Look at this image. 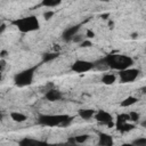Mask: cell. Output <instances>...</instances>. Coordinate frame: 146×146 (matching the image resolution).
<instances>
[{
	"label": "cell",
	"mask_w": 146,
	"mask_h": 146,
	"mask_svg": "<svg viewBox=\"0 0 146 146\" xmlns=\"http://www.w3.org/2000/svg\"><path fill=\"white\" fill-rule=\"evenodd\" d=\"M116 129L121 132H128V131H131L133 128H135V124H130L128 122H124L122 124H115Z\"/></svg>",
	"instance_id": "obj_14"
},
{
	"label": "cell",
	"mask_w": 146,
	"mask_h": 146,
	"mask_svg": "<svg viewBox=\"0 0 146 146\" xmlns=\"http://www.w3.org/2000/svg\"><path fill=\"white\" fill-rule=\"evenodd\" d=\"M115 80H116V76H115L114 74H112V73H105V74L102 76V82H103L104 84H107V86L113 84V83L115 82Z\"/></svg>",
	"instance_id": "obj_12"
},
{
	"label": "cell",
	"mask_w": 146,
	"mask_h": 146,
	"mask_svg": "<svg viewBox=\"0 0 146 146\" xmlns=\"http://www.w3.org/2000/svg\"><path fill=\"white\" fill-rule=\"evenodd\" d=\"M104 60L110 68L116 71L125 70L128 67H131L133 64V59L131 57L121 54H108L104 57Z\"/></svg>",
	"instance_id": "obj_1"
},
{
	"label": "cell",
	"mask_w": 146,
	"mask_h": 146,
	"mask_svg": "<svg viewBox=\"0 0 146 146\" xmlns=\"http://www.w3.org/2000/svg\"><path fill=\"white\" fill-rule=\"evenodd\" d=\"M140 90H141V92H143V94H146V87H143Z\"/></svg>",
	"instance_id": "obj_34"
},
{
	"label": "cell",
	"mask_w": 146,
	"mask_h": 146,
	"mask_svg": "<svg viewBox=\"0 0 146 146\" xmlns=\"http://www.w3.org/2000/svg\"><path fill=\"white\" fill-rule=\"evenodd\" d=\"M80 24H78V25H73V26H70V27H67L64 32H63V34H62V39H63V41H65V42H70V41H72V39H73V36L75 35V34H78V32H79V30H80Z\"/></svg>",
	"instance_id": "obj_8"
},
{
	"label": "cell",
	"mask_w": 146,
	"mask_h": 146,
	"mask_svg": "<svg viewBox=\"0 0 146 146\" xmlns=\"http://www.w3.org/2000/svg\"><path fill=\"white\" fill-rule=\"evenodd\" d=\"M44 97H46V99L49 100V102H57V100L62 99L63 95H62L60 91H58V90H56V89H50V90H48V91L44 94Z\"/></svg>",
	"instance_id": "obj_9"
},
{
	"label": "cell",
	"mask_w": 146,
	"mask_h": 146,
	"mask_svg": "<svg viewBox=\"0 0 146 146\" xmlns=\"http://www.w3.org/2000/svg\"><path fill=\"white\" fill-rule=\"evenodd\" d=\"M63 0H42L41 6L43 7H57L58 5L62 3Z\"/></svg>",
	"instance_id": "obj_17"
},
{
	"label": "cell",
	"mask_w": 146,
	"mask_h": 146,
	"mask_svg": "<svg viewBox=\"0 0 146 146\" xmlns=\"http://www.w3.org/2000/svg\"><path fill=\"white\" fill-rule=\"evenodd\" d=\"M74 138H75V143H76V144H82V143H86V141L88 140L89 136H88V135H86V133H83V135L75 136Z\"/></svg>",
	"instance_id": "obj_19"
},
{
	"label": "cell",
	"mask_w": 146,
	"mask_h": 146,
	"mask_svg": "<svg viewBox=\"0 0 146 146\" xmlns=\"http://www.w3.org/2000/svg\"><path fill=\"white\" fill-rule=\"evenodd\" d=\"M137 100H138V99H137L136 97H133V96H128L127 98H124V99L121 102V106H122V107H129V106L136 104Z\"/></svg>",
	"instance_id": "obj_15"
},
{
	"label": "cell",
	"mask_w": 146,
	"mask_h": 146,
	"mask_svg": "<svg viewBox=\"0 0 146 146\" xmlns=\"http://www.w3.org/2000/svg\"><path fill=\"white\" fill-rule=\"evenodd\" d=\"M92 68H95L94 62L83 60V59H78L71 65V70L75 73H86L91 71Z\"/></svg>",
	"instance_id": "obj_6"
},
{
	"label": "cell",
	"mask_w": 146,
	"mask_h": 146,
	"mask_svg": "<svg viewBox=\"0 0 146 146\" xmlns=\"http://www.w3.org/2000/svg\"><path fill=\"white\" fill-rule=\"evenodd\" d=\"M139 73H140V71L138 68L128 67L125 70L119 71V78L122 83H130V82H133L138 78Z\"/></svg>",
	"instance_id": "obj_5"
},
{
	"label": "cell",
	"mask_w": 146,
	"mask_h": 146,
	"mask_svg": "<svg viewBox=\"0 0 146 146\" xmlns=\"http://www.w3.org/2000/svg\"><path fill=\"white\" fill-rule=\"evenodd\" d=\"M58 57V52H46L42 55V62L43 63H49L52 62Z\"/></svg>",
	"instance_id": "obj_16"
},
{
	"label": "cell",
	"mask_w": 146,
	"mask_h": 146,
	"mask_svg": "<svg viewBox=\"0 0 146 146\" xmlns=\"http://www.w3.org/2000/svg\"><path fill=\"white\" fill-rule=\"evenodd\" d=\"M34 143H36V140L31 139V138H24V139H22L18 144H19V145H26V144H34Z\"/></svg>",
	"instance_id": "obj_22"
},
{
	"label": "cell",
	"mask_w": 146,
	"mask_h": 146,
	"mask_svg": "<svg viewBox=\"0 0 146 146\" xmlns=\"http://www.w3.org/2000/svg\"><path fill=\"white\" fill-rule=\"evenodd\" d=\"M129 115H130V121H132V122H137V121L139 120V117H140L139 113H137V112H135V111L130 112Z\"/></svg>",
	"instance_id": "obj_21"
},
{
	"label": "cell",
	"mask_w": 146,
	"mask_h": 146,
	"mask_svg": "<svg viewBox=\"0 0 146 146\" xmlns=\"http://www.w3.org/2000/svg\"><path fill=\"white\" fill-rule=\"evenodd\" d=\"M140 125H141L143 128H146V120H144V121H141V122H140Z\"/></svg>",
	"instance_id": "obj_33"
},
{
	"label": "cell",
	"mask_w": 146,
	"mask_h": 146,
	"mask_svg": "<svg viewBox=\"0 0 146 146\" xmlns=\"http://www.w3.org/2000/svg\"><path fill=\"white\" fill-rule=\"evenodd\" d=\"M107 17H110V14H103V15H100V18H103V19H106Z\"/></svg>",
	"instance_id": "obj_29"
},
{
	"label": "cell",
	"mask_w": 146,
	"mask_h": 146,
	"mask_svg": "<svg viewBox=\"0 0 146 146\" xmlns=\"http://www.w3.org/2000/svg\"><path fill=\"white\" fill-rule=\"evenodd\" d=\"M137 38H138V33H136V32H135V33H132V34H131V39H137Z\"/></svg>",
	"instance_id": "obj_30"
},
{
	"label": "cell",
	"mask_w": 146,
	"mask_h": 146,
	"mask_svg": "<svg viewBox=\"0 0 146 146\" xmlns=\"http://www.w3.org/2000/svg\"><path fill=\"white\" fill-rule=\"evenodd\" d=\"M145 52H146V49H145Z\"/></svg>",
	"instance_id": "obj_36"
},
{
	"label": "cell",
	"mask_w": 146,
	"mask_h": 146,
	"mask_svg": "<svg viewBox=\"0 0 146 146\" xmlns=\"http://www.w3.org/2000/svg\"><path fill=\"white\" fill-rule=\"evenodd\" d=\"M91 46H92V42L89 41V40H83L80 43V47H82V48H88V47H91Z\"/></svg>",
	"instance_id": "obj_24"
},
{
	"label": "cell",
	"mask_w": 146,
	"mask_h": 146,
	"mask_svg": "<svg viewBox=\"0 0 146 146\" xmlns=\"http://www.w3.org/2000/svg\"><path fill=\"white\" fill-rule=\"evenodd\" d=\"M72 41H73V42H75V43H81V42L83 41V39H82V35H79V34H75V35L73 36V39H72Z\"/></svg>",
	"instance_id": "obj_25"
},
{
	"label": "cell",
	"mask_w": 146,
	"mask_h": 146,
	"mask_svg": "<svg viewBox=\"0 0 146 146\" xmlns=\"http://www.w3.org/2000/svg\"><path fill=\"white\" fill-rule=\"evenodd\" d=\"M38 70V66H33V67H30V68H26L17 74H15L14 76V82L17 87H26V86H30L34 79V74H35V71Z\"/></svg>",
	"instance_id": "obj_4"
},
{
	"label": "cell",
	"mask_w": 146,
	"mask_h": 146,
	"mask_svg": "<svg viewBox=\"0 0 146 146\" xmlns=\"http://www.w3.org/2000/svg\"><path fill=\"white\" fill-rule=\"evenodd\" d=\"M72 117L65 114H40L38 117V122L41 125L47 127H66L71 123Z\"/></svg>",
	"instance_id": "obj_2"
},
{
	"label": "cell",
	"mask_w": 146,
	"mask_h": 146,
	"mask_svg": "<svg viewBox=\"0 0 146 146\" xmlns=\"http://www.w3.org/2000/svg\"><path fill=\"white\" fill-rule=\"evenodd\" d=\"M10 119H11L13 121H15V122L22 123V122H24L27 117H26V115L23 114V113H19V112H11V113H10Z\"/></svg>",
	"instance_id": "obj_13"
},
{
	"label": "cell",
	"mask_w": 146,
	"mask_h": 146,
	"mask_svg": "<svg viewBox=\"0 0 146 146\" xmlns=\"http://www.w3.org/2000/svg\"><path fill=\"white\" fill-rule=\"evenodd\" d=\"M99 1H102V2H108V1H111V0H99Z\"/></svg>",
	"instance_id": "obj_35"
},
{
	"label": "cell",
	"mask_w": 146,
	"mask_h": 146,
	"mask_svg": "<svg viewBox=\"0 0 146 146\" xmlns=\"http://www.w3.org/2000/svg\"><path fill=\"white\" fill-rule=\"evenodd\" d=\"M0 64H1V72H3L5 71V67H6V60H5V58H1Z\"/></svg>",
	"instance_id": "obj_27"
},
{
	"label": "cell",
	"mask_w": 146,
	"mask_h": 146,
	"mask_svg": "<svg viewBox=\"0 0 146 146\" xmlns=\"http://www.w3.org/2000/svg\"><path fill=\"white\" fill-rule=\"evenodd\" d=\"M86 36L89 38V39H92V38H95V32L91 31V30H87V32H86Z\"/></svg>",
	"instance_id": "obj_26"
},
{
	"label": "cell",
	"mask_w": 146,
	"mask_h": 146,
	"mask_svg": "<svg viewBox=\"0 0 146 146\" xmlns=\"http://www.w3.org/2000/svg\"><path fill=\"white\" fill-rule=\"evenodd\" d=\"M131 144H132V145H136V146H146V138H145V137L137 138V139L132 140Z\"/></svg>",
	"instance_id": "obj_20"
},
{
	"label": "cell",
	"mask_w": 146,
	"mask_h": 146,
	"mask_svg": "<svg viewBox=\"0 0 146 146\" xmlns=\"http://www.w3.org/2000/svg\"><path fill=\"white\" fill-rule=\"evenodd\" d=\"M54 15H55V13H54L52 10H48V11H46V13L43 14V17H44L46 21H49Z\"/></svg>",
	"instance_id": "obj_23"
},
{
	"label": "cell",
	"mask_w": 146,
	"mask_h": 146,
	"mask_svg": "<svg viewBox=\"0 0 146 146\" xmlns=\"http://www.w3.org/2000/svg\"><path fill=\"white\" fill-rule=\"evenodd\" d=\"M5 29H6V25H5V24H1V30H0V33H3Z\"/></svg>",
	"instance_id": "obj_32"
},
{
	"label": "cell",
	"mask_w": 146,
	"mask_h": 146,
	"mask_svg": "<svg viewBox=\"0 0 146 146\" xmlns=\"http://www.w3.org/2000/svg\"><path fill=\"white\" fill-rule=\"evenodd\" d=\"M95 119H96L97 122L103 123V124H106V125L113 121L112 114H110L108 112H106V111H104V110L97 111V112L95 113Z\"/></svg>",
	"instance_id": "obj_7"
},
{
	"label": "cell",
	"mask_w": 146,
	"mask_h": 146,
	"mask_svg": "<svg viewBox=\"0 0 146 146\" xmlns=\"http://www.w3.org/2000/svg\"><path fill=\"white\" fill-rule=\"evenodd\" d=\"M95 113L96 111L95 110H91V108H82V110H79V116L83 120H89L91 119L92 116H95Z\"/></svg>",
	"instance_id": "obj_11"
},
{
	"label": "cell",
	"mask_w": 146,
	"mask_h": 146,
	"mask_svg": "<svg viewBox=\"0 0 146 146\" xmlns=\"http://www.w3.org/2000/svg\"><path fill=\"white\" fill-rule=\"evenodd\" d=\"M7 55H8V51H7V50H5V49H2V50H1V52H0V57H1V58H5Z\"/></svg>",
	"instance_id": "obj_28"
},
{
	"label": "cell",
	"mask_w": 146,
	"mask_h": 146,
	"mask_svg": "<svg viewBox=\"0 0 146 146\" xmlns=\"http://www.w3.org/2000/svg\"><path fill=\"white\" fill-rule=\"evenodd\" d=\"M98 144L102 145V146H111V145H113V138H112V136H110L107 133L100 132Z\"/></svg>",
	"instance_id": "obj_10"
},
{
	"label": "cell",
	"mask_w": 146,
	"mask_h": 146,
	"mask_svg": "<svg viewBox=\"0 0 146 146\" xmlns=\"http://www.w3.org/2000/svg\"><path fill=\"white\" fill-rule=\"evenodd\" d=\"M13 24L22 33H29V32H33L40 29V23L35 16H26V17L15 19Z\"/></svg>",
	"instance_id": "obj_3"
},
{
	"label": "cell",
	"mask_w": 146,
	"mask_h": 146,
	"mask_svg": "<svg viewBox=\"0 0 146 146\" xmlns=\"http://www.w3.org/2000/svg\"><path fill=\"white\" fill-rule=\"evenodd\" d=\"M68 143H71V144H75V138L73 137V138H68Z\"/></svg>",
	"instance_id": "obj_31"
},
{
	"label": "cell",
	"mask_w": 146,
	"mask_h": 146,
	"mask_svg": "<svg viewBox=\"0 0 146 146\" xmlns=\"http://www.w3.org/2000/svg\"><path fill=\"white\" fill-rule=\"evenodd\" d=\"M130 121V115L129 113H122V114H119L116 116V123L115 124H122L124 122H128Z\"/></svg>",
	"instance_id": "obj_18"
}]
</instances>
